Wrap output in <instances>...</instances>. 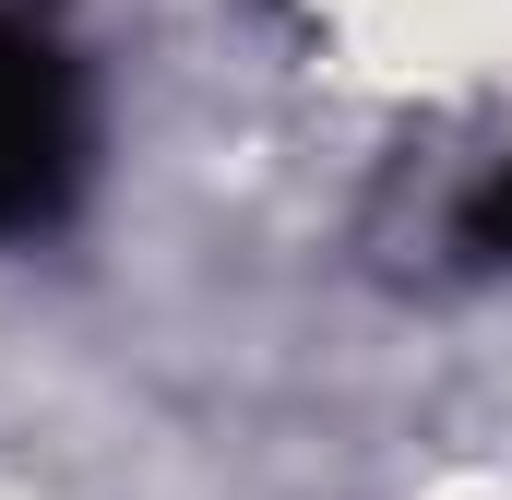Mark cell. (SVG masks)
I'll return each instance as SVG.
<instances>
[{
    "mask_svg": "<svg viewBox=\"0 0 512 500\" xmlns=\"http://www.w3.org/2000/svg\"><path fill=\"white\" fill-rule=\"evenodd\" d=\"M72 191V72L36 24L0 12V239L60 215Z\"/></svg>",
    "mask_w": 512,
    "mask_h": 500,
    "instance_id": "1",
    "label": "cell"
},
{
    "mask_svg": "<svg viewBox=\"0 0 512 500\" xmlns=\"http://www.w3.org/2000/svg\"><path fill=\"white\" fill-rule=\"evenodd\" d=\"M465 250H512V179L477 191V215H465Z\"/></svg>",
    "mask_w": 512,
    "mask_h": 500,
    "instance_id": "2",
    "label": "cell"
}]
</instances>
